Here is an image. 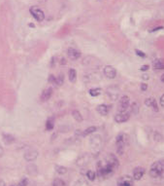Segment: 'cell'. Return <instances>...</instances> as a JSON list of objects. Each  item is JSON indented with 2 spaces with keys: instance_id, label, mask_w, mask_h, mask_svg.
Masks as SVG:
<instances>
[{
  "instance_id": "cell-1",
  "label": "cell",
  "mask_w": 164,
  "mask_h": 186,
  "mask_svg": "<svg viewBox=\"0 0 164 186\" xmlns=\"http://www.w3.org/2000/svg\"><path fill=\"white\" fill-rule=\"evenodd\" d=\"M115 169L106 163V161H99L97 164V175L101 178H106L113 175Z\"/></svg>"
},
{
  "instance_id": "cell-2",
  "label": "cell",
  "mask_w": 164,
  "mask_h": 186,
  "mask_svg": "<svg viewBox=\"0 0 164 186\" xmlns=\"http://www.w3.org/2000/svg\"><path fill=\"white\" fill-rule=\"evenodd\" d=\"M164 172V161H157L153 164L150 169V175L154 178H157L163 175Z\"/></svg>"
},
{
  "instance_id": "cell-3",
  "label": "cell",
  "mask_w": 164,
  "mask_h": 186,
  "mask_svg": "<svg viewBox=\"0 0 164 186\" xmlns=\"http://www.w3.org/2000/svg\"><path fill=\"white\" fill-rule=\"evenodd\" d=\"M126 135L124 134H118L116 139V145H117V151L120 155H121L124 153V146L126 144Z\"/></svg>"
},
{
  "instance_id": "cell-4",
  "label": "cell",
  "mask_w": 164,
  "mask_h": 186,
  "mask_svg": "<svg viewBox=\"0 0 164 186\" xmlns=\"http://www.w3.org/2000/svg\"><path fill=\"white\" fill-rule=\"evenodd\" d=\"M89 144H91V147L94 153H96L100 150L101 145H102V138L99 135H94L89 140Z\"/></svg>"
},
{
  "instance_id": "cell-5",
  "label": "cell",
  "mask_w": 164,
  "mask_h": 186,
  "mask_svg": "<svg viewBox=\"0 0 164 186\" xmlns=\"http://www.w3.org/2000/svg\"><path fill=\"white\" fill-rule=\"evenodd\" d=\"M30 14L33 16V18L38 20V22H42V20L45 19V14L42 9H40L39 7L37 6H32L30 9H29Z\"/></svg>"
},
{
  "instance_id": "cell-6",
  "label": "cell",
  "mask_w": 164,
  "mask_h": 186,
  "mask_svg": "<svg viewBox=\"0 0 164 186\" xmlns=\"http://www.w3.org/2000/svg\"><path fill=\"white\" fill-rule=\"evenodd\" d=\"M118 186H134L133 178L129 175H124L121 176L118 180Z\"/></svg>"
},
{
  "instance_id": "cell-7",
  "label": "cell",
  "mask_w": 164,
  "mask_h": 186,
  "mask_svg": "<svg viewBox=\"0 0 164 186\" xmlns=\"http://www.w3.org/2000/svg\"><path fill=\"white\" fill-rule=\"evenodd\" d=\"M129 101L130 100L127 96L121 97L120 102H118V111H120V112H125V111L127 110L128 106H129Z\"/></svg>"
},
{
  "instance_id": "cell-8",
  "label": "cell",
  "mask_w": 164,
  "mask_h": 186,
  "mask_svg": "<svg viewBox=\"0 0 164 186\" xmlns=\"http://www.w3.org/2000/svg\"><path fill=\"white\" fill-rule=\"evenodd\" d=\"M104 75L109 78V79H114L115 77L117 76V70L114 67H111V65H106L104 67Z\"/></svg>"
},
{
  "instance_id": "cell-9",
  "label": "cell",
  "mask_w": 164,
  "mask_h": 186,
  "mask_svg": "<svg viewBox=\"0 0 164 186\" xmlns=\"http://www.w3.org/2000/svg\"><path fill=\"white\" fill-rule=\"evenodd\" d=\"M105 161H106V163H107L110 167H112L114 169H116L118 167V160L114 154H109L107 156V158L105 159Z\"/></svg>"
},
{
  "instance_id": "cell-10",
  "label": "cell",
  "mask_w": 164,
  "mask_h": 186,
  "mask_svg": "<svg viewBox=\"0 0 164 186\" xmlns=\"http://www.w3.org/2000/svg\"><path fill=\"white\" fill-rule=\"evenodd\" d=\"M129 118H130V114L126 112V111L125 112H118V114H116V116H115V121L117 123H124V122L128 121Z\"/></svg>"
},
{
  "instance_id": "cell-11",
  "label": "cell",
  "mask_w": 164,
  "mask_h": 186,
  "mask_svg": "<svg viewBox=\"0 0 164 186\" xmlns=\"http://www.w3.org/2000/svg\"><path fill=\"white\" fill-rule=\"evenodd\" d=\"M37 157H38V151H36L34 149H30V150H28L27 152L24 153V159L28 161V162L34 161Z\"/></svg>"
},
{
  "instance_id": "cell-12",
  "label": "cell",
  "mask_w": 164,
  "mask_h": 186,
  "mask_svg": "<svg viewBox=\"0 0 164 186\" xmlns=\"http://www.w3.org/2000/svg\"><path fill=\"white\" fill-rule=\"evenodd\" d=\"M144 175H145V169L144 168H142V167L135 168L134 171H133V179L140 180Z\"/></svg>"
},
{
  "instance_id": "cell-13",
  "label": "cell",
  "mask_w": 164,
  "mask_h": 186,
  "mask_svg": "<svg viewBox=\"0 0 164 186\" xmlns=\"http://www.w3.org/2000/svg\"><path fill=\"white\" fill-rule=\"evenodd\" d=\"M107 95L109 96V98L111 100L116 101L118 97V90L117 87H110V88L107 89Z\"/></svg>"
},
{
  "instance_id": "cell-14",
  "label": "cell",
  "mask_w": 164,
  "mask_h": 186,
  "mask_svg": "<svg viewBox=\"0 0 164 186\" xmlns=\"http://www.w3.org/2000/svg\"><path fill=\"white\" fill-rule=\"evenodd\" d=\"M67 55L69 57V59H71L72 60H77L81 57V53L78 50H76V49H74V48H69L68 52H67Z\"/></svg>"
},
{
  "instance_id": "cell-15",
  "label": "cell",
  "mask_w": 164,
  "mask_h": 186,
  "mask_svg": "<svg viewBox=\"0 0 164 186\" xmlns=\"http://www.w3.org/2000/svg\"><path fill=\"white\" fill-rule=\"evenodd\" d=\"M52 88H47L45 89L42 94H41V101H47L51 98L52 97Z\"/></svg>"
},
{
  "instance_id": "cell-16",
  "label": "cell",
  "mask_w": 164,
  "mask_h": 186,
  "mask_svg": "<svg viewBox=\"0 0 164 186\" xmlns=\"http://www.w3.org/2000/svg\"><path fill=\"white\" fill-rule=\"evenodd\" d=\"M96 110L100 115H102V116H106V115L109 113V106L106 104H100L97 106Z\"/></svg>"
},
{
  "instance_id": "cell-17",
  "label": "cell",
  "mask_w": 164,
  "mask_h": 186,
  "mask_svg": "<svg viewBox=\"0 0 164 186\" xmlns=\"http://www.w3.org/2000/svg\"><path fill=\"white\" fill-rule=\"evenodd\" d=\"M89 162V156L88 155H83L77 160V165L80 167H84Z\"/></svg>"
},
{
  "instance_id": "cell-18",
  "label": "cell",
  "mask_w": 164,
  "mask_h": 186,
  "mask_svg": "<svg viewBox=\"0 0 164 186\" xmlns=\"http://www.w3.org/2000/svg\"><path fill=\"white\" fill-rule=\"evenodd\" d=\"M2 138H3V141L7 145H9V144H12L13 142H15V138L13 135H7V134H3L2 135Z\"/></svg>"
},
{
  "instance_id": "cell-19",
  "label": "cell",
  "mask_w": 164,
  "mask_h": 186,
  "mask_svg": "<svg viewBox=\"0 0 164 186\" xmlns=\"http://www.w3.org/2000/svg\"><path fill=\"white\" fill-rule=\"evenodd\" d=\"M68 76H69V80H70V82H72V83H75L76 80H77V72L76 70L74 68H71L70 70H69L68 72Z\"/></svg>"
},
{
  "instance_id": "cell-20",
  "label": "cell",
  "mask_w": 164,
  "mask_h": 186,
  "mask_svg": "<svg viewBox=\"0 0 164 186\" xmlns=\"http://www.w3.org/2000/svg\"><path fill=\"white\" fill-rule=\"evenodd\" d=\"M153 67L154 69H163L164 68V63L162 60H155L153 64Z\"/></svg>"
},
{
  "instance_id": "cell-21",
  "label": "cell",
  "mask_w": 164,
  "mask_h": 186,
  "mask_svg": "<svg viewBox=\"0 0 164 186\" xmlns=\"http://www.w3.org/2000/svg\"><path fill=\"white\" fill-rule=\"evenodd\" d=\"M72 115H73V117H74V119L76 120V121H78V122L83 121V116H82V114L78 110H73Z\"/></svg>"
},
{
  "instance_id": "cell-22",
  "label": "cell",
  "mask_w": 164,
  "mask_h": 186,
  "mask_svg": "<svg viewBox=\"0 0 164 186\" xmlns=\"http://www.w3.org/2000/svg\"><path fill=\"white\" fill-rule=\"evenodd\" d=\"M54 126H55V119L54 118L48 119V121L46 123V129L48 131H52V129H54Z\"/></svg>"
},
{
  "instance_id": "cell-23",
  "label": "cell",
  "mask_w": 164,
  "mask_h": 186,
  "mask_svg": "<svg viewBox=\"0 0 164 186\" xmlns=\"http://www.w3.org/2000/svg\"><path fill=\"white\" fill-rule=\"evenodd\" d=\"M55 169V172L58 173V175H64V173L67 172V169L63 166H58V165H56Z\"/></svg>"
},
{
  "instance_id": "cell-24",
  "label": "cell",
  "mask_w": 164,
  "mask_h": 186,
  "mask_svg": "<svg viewBox=\"0 0 164 186\" xmlns=\"http://www.w3.org/2000/svg\"><path fill=\"white\" fill-rule=\"evenodd\" d=\"M101 89L100 88H94V89H91L89 90V95L92 97H97L99 96V95L101 94Z\"/></svg>"
},
{
  "instance_id": "cell-25",
  "label": "cell",
  "mask_w": 164,
  "mask_h": 186,
  "mask_svg": "<svg viewBox=\"0 0 164 186\" xmlns=\"http://www.w3.org/2000/svg\"><path fill=\"white\" fill-rule=\"evenodd\" d=\"M96 130H97V128L96 127H89V128H88L87 130H85V132H84V134H83V135L84 136H87V135H91V134H93L94 132H96Z\"/></svg>"
},
{
  "instance_id": "cell-26",
  "label": "cell",
  "mask_w": 164,
  "mask_h": 186,
  "mask_svg": "<svg viewBox=\"0 0 164 186\" xmlns=\"http://www.w3.org/2000/svg\"><path fill=\"white\" fill-rule=\"evenodd\" d=\"M52 186H66V183L65 181L60 179V178H55L54 180V183H52Z\"/></svg>"
},
{
  "instance_id": "cell-27",
  "label": "cell",
  "mask_w": 164,
  "mask_h": 186,
  "mask_svg": "<svg viewBox=\"0 0 164 186\" xmlns=\"http://www.w3.org/2000/svg\"><path fill=\"white\" fill-rule=\"evenodd\" d=\"M87 176H88V178L89 180H94V179H95V177H96V175H95V172H94L93 171H88Z\"/></svg>"
},
{
  "instance_id": "cell-28",
  "label": "cell",
  "mask_w": 164,
  "mask_h": 186,
  "mask_svg": "<svg viewBox=\"0 0 164 186\" xmlns=\"http://www.w3.org/2000/svg\"><path fill=\"white\" fill-rule=\"evenodd\" d=\"M74 186H89V184L85 179H79Z\"/></svg>"
},
{
  "instance_id": "cell-29",
  "label": "cell",
  "mask_w": 164,
  "mask_h": 186,
  "mask_svg": "<svg viewBox=\"0 0 164 186\" xmlns=\"http://www.w3.org/2000/svg\"><path fill=\"white\" fill-rule=\"evenodd\" d=\"M131 111H132L133 114H137L139 111V104L136 102H134L132 105H131Z\"/></svg>"
},
{
  "instance_id": "cell-30",
  "label": "cell",
  "mask_w": 164,
  "mask_h": 186,
  "mask_svg": "<svg viewBox=\"0 0 164 186\" xmlns=\"http://www.w3.org/2000/svg\"><path fill=\"white\" fill-rule=\"evenodd\" d=\"M63 82H64V76L62 74H59L58 77H56V85L61 86L63 84Z\"/></svg>"
},
{
  "instance_id": "cell-31",
  "label": "cell",
  "mask_w": 164,
  "mask_h": 186,
  "mask_svg": "<svg viewBox=\"0 0 164 186\" xmlns=\"http://www.w3.org/2000/svg\"><path fill=\"white\" fill-rule=\"evenodd\" d=\"M151 108H153L155 112H157V111L159 110L158 109V105H157V101H155V98H154V100H153V102H151Z\"/></svg>"
},
{
  "instance_id": "cell-32",
  "label": "cell",
  "mask_w": 164,
  "mask_h": 186,
  "mask_svg": "<svg viewBox=\"0 0 164 186\" xmlns=\"http://www.w3.org/2000/svg\"><path fill=\"white\" fill-rule=\"evenodd\" d=\"M153 100H154V98H148L147 100L145 101V104H146V106L151 107V102H153Z\"/></svg>"
},
{
  "instance_id": "cell-33",
  "label": "cell",
  "mask_w": 164,
  "mask_h": 186,
  "mask_svg": "<svg viewBox=\"0 0 164 186\" xmlns=\"http://www.w3.org/2000/svg\"><path fill=\"white\" fill-rule=\"evenodd\" d=\"M135 53H136V55L139 56V57H146V54L144 52H142L140 50H138V49H136L135 50Z\"/></svg>"
},
{
  "instance_id": "cell-34",
  "label": "cell",
  "mask_w": 164,
  "mask_h": 186,
  "mask_svg": "<svg viewBox=\"0 0 164 186\" xmlns=\"http://www.w3.org/2000/svg\"><path fill=\"white\" fill-rule=\"evenodd\" d=\"M49 82L52 84H56V78L54 75H50V77H49Z\"/></svg>"
},
{
  "instance_id": "cell-35",
  "label": "cell",
  "mask_w": 164,
  "mask_h": 186,
  "mask_svg": "<svg viewBox=\"0 0 164 186\" xmlns=\"http://www.w3.org/2000/svg\"><path fill=\"white\" fill-rule=\"evenodd\" d=\"M149 68H150L149 65L146 64V65H142L141 68H140V70H141V71H148V70H149Z\"/></svg>"
},
{
  "instance_id": "cell-36",
  "label": "cell",
  "mask_w": 164,
  "mask_h": 186,
  "mask_svg": "<svg viewBox=\"0 0 164 186\" xmlns=\"http://www.w3.org/2000/svg\"><path fill=\"white\" fill-rule=\"evenodd\" d=\"M147 90H148V84L142 83V84H141V91H143V92H144V91H147Z\"/></svg>"
},
{
  "instance_id": "cell-37",
  "label": "cell",
  "mask_w": 164,
  "mask_h": 186,
  "mask_svg": "<svg viewBox=\"0 0 164 186\" xmlns=\"http://www.w3.org/2000/svg\"><path fill=\"white\" fill-rule=\"evenodd\" d=\"M163 26H157V27H155V28H153V29L151 30V32H154V31H157L159 29H162Z\"/></svg>"
},
{
  "instance_id": "cell-38",
  "label": "cell",
  "mask_w": 164,
  "mask_h": 186,
  "mask_svg": "<svg viewBox=\"0 0 164 186\" xmlns=\"http://www.w3.org/2000/svg\"><path fill=\"white\" fill-rule=\"evenodd\" d=\"M160 105L162 107H164V94L162 95L161 98H160Z\"/></svg>"
},
{
  "instance_id": "cell-39",
  "label": "cell",
  "mask_w": 164,
  "mask_h": 186,
  "mask_svg": "<svg viewBox=\"0 0 164 186\" xmlns=\"http://www.w3.org/2000/svg\"><path fill=\"white\" fill-rule=\"evenodd\" d=\"M26 184H27V180H26V179H24V180L22 181V182H20L19 186H26Z\"/></svg>"
},
{
  "instance_id": "cell-40",
  "label": "cell",
  "mask_w": 164,
  "mask_h": 186,
  "mask_svg": "<svg viewBox=\"0 0 164 186\" xmlns=\"http://www.w3.org/2000/svg\"><path fill=\"white\" fill-rule=\"evenodd\" d=\"M3 154H4V150H3V148L0 146V158L3 156Z\"/></svg>"
},
{
  "instance_id": "cell-41",
  "label": "cell",
  "mask_w": 164,
  "mask_h": 186,
  "mask_svg": "<svg viewBox=\"0 0 164 186\" xmlns=\"http://www.w3.org/2000/svg\"><path fill=\"white\" fill-rule=\"evenodd\" d=\"M142 78H143V79L148 80V79H149V75H147V74H143V75H142Z\"/></svg>"
},
{
  "instance_id": "cell-42",
  "label": "cell",
  "mask_w": 164,
  "mask_h": 186,
  "mask_svg": "<svg viewBox=\"0 0 164 186\" xmlns=\"http://www.w3.org/2000/svg\"><path fill=\"white\" fill-rule=\"evenodd\" d=\"M61 64H66V60H65V59H61Z\"/></svg>"
},
{
  "instance_id": "cell-43",
  "label": "cell",
  "mask_w": 164,
  "mask_h": 186,
  "mask_svg": "<svg viewBox=\"0 0 164 186\" xmlns=\"http://www.w3.org/2000/svg\"><path fill=\"white\" fill-rule=\"evenodd\" d=\"M0 186H6L5 182H4L3 180H0Z\"/></svg>"
},
{
  "instance_id": "cell-44",
  "label": "cell",
  "mask_w": 164,
  "mask_h": 186,
  "mask_svg": "<svg viewBox=\"0 0 164 186\" xmlns=\"http://www.w3.org/2000/svg\"><path fill=\"white\" fill-rule=\"evenodd\" d=\"M160 79H161V81H162L163 83H164V73H163L162 75H161V78H160Z\"/></svg>"
},
{
  "instance_id": "cell-45",
  "label": "cell",
  "mask_w": 164,
  "mask_h": 186,
  "mask_svg": "<svg viewBox=\"0 0 164 186\" xmlns=\"http://www.w3.org/2000/svg\"><path fill=\"white\" fill-rule=\"evenodd\" d=\"M12 186H15V185H12Z\"/></svg>"
}]
</instances>
